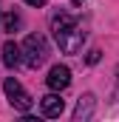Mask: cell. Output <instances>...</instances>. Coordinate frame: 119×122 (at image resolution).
Instances as JSON below:
<instances>
[{
  "label": "cell",
  "instance_id": "obj_4",
  "mask_svg": "<svg viewBox=\"0 0 119 122\" xmlns=\"http://www.w3.org/2000/svg\"><path fill=\"white\" fill-rule=\"evenodd\" d=\"M45 85L51 91H65L71 85V68L68 65H51V71L45 77Z\"/></svg>",
  "mask_w": 119,
  "mask_h": 122
},
{
  "label": "cell",
  "instance_id": "obj_7",
  "mask_svg": "<svg viewBox=\"0 0 119 122\" xmlns=\"http://www.w3.org/2000/svg\"><path fill=\"white\" fill-rule=\"evenodd\" d=\"M23 62V54H20V46L14 40H6L3 43V65L6 68H17Z\"/></svg>",
  "mask_w": 119,
  "mask_h": 122
},
{
  "label": "cell",
  "instance_id": "obj_5",
  "mask_svg": "<svg viewBox=\"0 0 119 122\" xmlns=\"http://www.w3.org/2000/svg\"><path fill=\"white\" fill-rule=\"evenodd\" d=\"M40 111H43V117L54 119V117H60V114L65 111V99H62L57 91H54V94H45V97L40 99Z\"/></svg>",
  "mask_w": 119,
  "mask_h": 122
},
{
  "label": "cell",
  "instance_id": "obj_3",
  "mask_svg": "<svg viewBox=\"0 0 119 122\" xmlns=\"http://www.w3.org/2000/svg\"><path fill=\"white\" fill-rule=\"evenodd\" d=\"M54 40H57L60 51H65V54H77V51H82V43H85V31L79 29V23H74V26H68L65 31H60Z\"/></svg>",
  "mask_w": 119,
  "mask_h": 122
},
{
  "label": "cell",
  "instance_id": "obj_8",
  "mask_svg": "<svg viewBox=\"0 0 119 122\" xmlns=\"http://www.w3.org/2000/svg\"><path fill=\"white\" fill-rule=\"evenodd\" d=\"M17 26H20V14H14V11H9V14L3 17V29H6V31H14Z\"/></svg>",
  "mask_w": 119,
  "mask_h": 122
},
{
  "label": "cell",
  "instance_id": "obj_1",
  "mask_svg": "<svg viewBox=\"0 0 119 122\" xmlns=\"http://www.w3.org/2000/svg\"><path fill=\"white\" fill-rule=\"evenodd\" d=\"M20 54H23V62L29 65V68H40L43 62L48 60V40L43 37V34H29L26 40H23V46H20Z\"/></svg>",
  "mask_w": 119,
  "mask_h": 122
},
{
  "label": "cell",
  "instance_id": "obj_6",
  "mask_svg": "<svg viewBox=\"0 0 119 122\" xmlns=\"http://www.w3.org/2000/svg\"><path fill=\"white\" fill-rule=\"evenodd\" d=\"M94 105H96L94 94H82V97H79V102H77V108H74V122L91 119V117H94Z\"/></svg>",
  "mask_w": 119,
  "mask_h": 122
},
{
  "label": "cell",
  "instance_id": "obj_9",
  "mask_svg": "<svg viewBox=\"0 0 119 122\" xmlns=\"http://www.w3.org/2000/svg\"><path fill=\"white\" fill-rule=\"evenodd\" d=\"M88 62H91V65H94V62H99V48H94V51L88 54Z\"/></svg>",
  "mask_w": 119,
  "mask_h": 122
},
{
  "label": "cell",
  "instance_id": "obj_10",
  "mask_svg": "<svg viewBox=\"0 0 119 122\" xmlns=\"http://www.w3.org/2000/svg\"><path fill=\"white\" fill-rule=\"evenodd\" d=\"M23 3H29V6H45L48 0H23Z\"/></svg>",
  "mask_w": 119,
  "mask_h": 122
},
{
  "label": "cell",
  "instance_id": "obj_2",
  "mask_svg": "<svg viewBox=\"0 0 119 122\" xmlns=\"http://www.w3.org/2000/svg\"><path fill=\"white\" fill-rule=\"evenodd\" d=\"M3 91H6V99L11 102V108H17V111H23V114L34 108V99L29 97V91H26L14 77H9V80L3 82Z\"/></svg>",
  "mask_w": 119,
  "mask_h": 122
}]
</instances>
